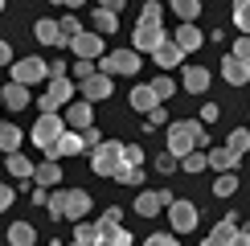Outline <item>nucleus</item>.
<instances>
[{
  "instance_id": "obj_44",
  "label": "nucleus",
  "mask_w": 250,
  "mask_h": 246,
  "mask_svg": "<svg viewBox=\"0 0 250 246\" xmlns=\"http://www.w3.org/2000/svg\"><path fill=\"white\" fill-rule=\"evenodd\" d=\"M119 222H123V209H119V205L103 209V218H99V226H119Z\"/></svg>"
},
{
  "instance_id": "obj_13",
  "label": "nucleus",
  "mask_w": 250,
  "mask_h": 246,
  "mask_svg": "<svg viewBox=\"0 0 250 246\" xmlns=\"http://www.w3.org/2000/svg\"><path fill=\"white\" fill-rule=\"evenodd\" d=\"M70 49H74L78 58H90V62H95V58H103V49H107V45H103V33H86V29H82V33L70 41Z\"/></svg>"
},
{
  "instance_id": "obj_39",
  "label": "nucleus",
  "mask_w": 250,
  "mask_h": 246,
  "mask_svg": "<svg viewBox=\"0 0 250 246\" xmlns=\"http://www.w3.org/2000/svg\"><path fill=\"white\" fill-rule=\"evenodd\" d=\"M140 20H156V25H160V20H164V8H160V0H148V4L140 8Z\"/></svg>"
},
{
  "instance_id": "obj_46",
  "label": "nucleus",
  "mask_w": 250,
  "mask_h": 246,
  "mask_svg": "<svg viewBox=\"0 0 250 246\" xmlns=\"http://www.w3.org/2000/svg\"><path fill=\"white\" fill-rule=\"evenodd\" d=\"M144 246H181V242H176L172 234H152V238L144 242Z\"/></svg>"
},
{
  "instance_id": "obj_56",
  "label": "nucleus",
  "mask_w": 250,
  "mask_h": 246,
  "mask_svg": "<svg viewBox=\"0 0 250 246\" xmlns=\"http://www.w3.org/2000/svg\"><path fill=\"white\" fill-rule=\"evenodd\" d=\"M0 13H4V0H0Z\"/></svg>"
},
{
  "instance_id": "obj_8",
  "label": "nucleus",
  "mask_w": 250,
  "mask_h": 246,
  "mask_svg": "<svg viewBox=\"0 0 250 246\" xmlns=\"http://www.w3.org/2000/svg\"><path fill=\"white\" fill-rule=\"evenodd\" d=\"M82 99L86 102H103V99H111V90H115V82H111V74H103V70H95V74H86L82 78Z\"/></svg>"
},
{
  "instance_id": "obj_30",
  "label": "nucleus",
  "mask_w": 250,
  "mask_h": 246,
  "mask_svg": "<svg viewBox=\"0 0 250 246\" xmlns=\"http://www.w3.org/2000/svg\"><path fill=\"white\" fill-rule=\"evenodd\" d=\"M78 33H82L78 17H62V20H58V45H70V41H74Z\"/></svg>"
},
{
  "instance_id": "obj_35",
  "label": "nucleus",
  "mask_w": 250,
  "mask_h": 246,
  "mask_svg": "<svg viewBox=\"0 0 250 246\" xmlns=\"http://www.w3.org/2000/svg\"><path fill=\"white\" fill-rule=\"evenodd\" d=\"M234 25L250 33V0H234Z\"/></svg>"
},
{
  "instance_id": "obj_24",
  "label": "nucleus",
  "mask_w": 250,
  "mask_h": 246,
  "mask_svg": "<svg viewBox=\"0 0 250 246\" xmlns=\"http://www.w3.org/2000/svg\"><path fill=\"white\" fill-rule=\"evenodd\" d=\"M99 242H107V246H131V230H123V222L119 226H99Z\"/></svg>"
},
{
  "instance_id": "obj_22",
  "label": "nucleus",
  "mask_w": 250,
  "mask_h": 246,
  "mask_svg": "<svg viewBox=\"0 0 250 246\" xmlns=\"http://www.w3.org/2000/svg\"><path fill=\"white\" fill-rule=\"evenodd\" d=\"M4 164H8V177H17V181H29L33 177V160L29 156H21V152H4Z\"/></svg>"
},
{
  "instance_id": "obj_34",
  "label": "nucleus",
  "mask_w": 250,
  "mask_h": 246,
  "mask_svg": "<svg viewBox=\"0 0 250 246\" xmlns=\"http://www.w3.org/2000/svg\"><path fill=\"white\" fill-rule=\"evenodd\" d=\"M213 193H217V197H230V193H238V177H234V172H217Z\"/></svg>"
},
{
  "instance_id": "obj_12",
  "label": "nucleus",
  "mask_w": 250,
  "mask_h": 246,
  "mask_svg": "<svg viewBox=\"0 0 250 246\" xmlns=\"http://www.w3.org/2000/svg\"><path fill=\"white\" fill-rule=\"evenodd\" d=\"M78 152H82V136H78V131H62V136L45 148V156L49 160H62V156H78Z\"/></svg>"
},
{
  "instance_id": "obj_3",
  "label": "nucleus",
  "mask_w": 250,
  "mask_h": 246,
  "mask_svg": "<svg viewBox=\"0 0 250 246\" xmlns=\"http://www.w3.org/2000/svg\"><path fill=\"white\" fill-rule=\"evenodd\" d=\"M123 164V144L119 140H103L95 148V156H90V172H99V177H111Z\"/></svg>"
},
{
  "instance_id": "obj_7",
  "label": "nucleus",
  "mask_w": 250,
  "mask_h": 246,
  "mask_svg": "<svg viewBox=\"0 0 250 246\" xmlns=\"http://www.w3.org/2000/svg\"><path fill=\"white\" fill-rule=\"evenodd\" d=\"M13 66V82H21V86H33V82H45V62L41 58H21V62H8Z\"/></svg>"
},
{
  "instance_id": "obj_27",
  "label": "nucleus",
  "mask_w": 250,
  "mask_h": 246,
  "mask_svg": "<svg viewBox=\"0 0 250 246\" xmlns=\"http://www.w3.org/2000/svg\"><path fill=\"white\" fill-rule=\"evenodd\" d=\"M111 181L115 184H140L144 181V164H119V168L111 172Z\"/></svg>"
},
{
  "instance_id": "obj_37",
  "label": "nucleus",
  "mask_w": 250,
  "mask_h": 246,
  "mask_svg": "<svg viewBox=\"0 0 250 246\" xmlns=\"http://www.w3.org/2000/svg\"><path fill=\"white\" fill-rule=\"evenodd\" d=\"M148 86L156 90V99H160V102H164V99H172V90H176V82L160 74V78H156V82H148Z\"/></svg>"
},
{
  "instance_id": "obj_6",
  "label": "nucleus",
  "mask_w": 250,
  "mask_h": 246,
  "mask_svg": "<svg viewBox=\"0 0 250 246\" xmlns=\"http://www.w3.org/2000/svg\"><path fill=\"white\" fill-rule=\"evenodd\" d=\"M62 131H66V119H62L58 111H49V115H41V119L33 123V131H29V136H33L37 148H49V144H54Z\"/></svg>"
},
{
  "instance_id": "obj_42",
  "label": "nucleus",
  "mask_w": 250,
  "mask_h": 246,
  "mask_svg": "<svg viewBox=\"0 0 250 246\" xmlns=\"http://www.w3.org/2000/svg\"><path fill=\"white\" fill-rule=\"evenodd\" d=\"M230 54H234V58H242V62H250V33H242V37L234 41V49H230Z\"/></svg>"
},
{
  "instance_id": "obj_20",
  "label": "nucleus",
  "mask_w": 250,
  "mask_h": 246,
  "mask_svg": "<svg viewBox=\"0 0 250 246\" xmlns=\"http://www.w3.org/2000/svg\"><path fill=\"white\" fill-rule=\"evenodd\" d=\"M29 181H37L41 189H54V184L62 181V168H58V160H45V164H33V177Z\"/></svg>"
},
{
  "instance_id": "obj_53",
  "label": "nucleus",
  "mask_w": 250,
  "mask_h": 246,
  "mask_svg": "<svg viewBox=\"0 0 250 246\" xmlns=\"http://www.w3.org/2000/svg\"><path fill=\"white\" fill-rule=\"evenodd\" d=\"M45 197H49V189H41V184H37V189H33V205H45Z\"/></svg>"
},
{
  "instance_id": "obj_31",
  "label": "nucleus",
  "mask_w": 250,
  "mask_h": 246,
  "mask_svg": "<svg viewBox=\"0 0 250 246\" xmlns=\"http://www.w3.org/2000/svg\"><path fill=\"white\" fill-rule=\"evenodd\" d=\"M115 25H119V13H111V8H95V33H115Z\"/></svg>"
},
{
  "instance_id": "obj_50",
  "label": "nucleus",
  "mask_w": 250,
  "mask_h": 246,
  "mask_svg": "<svg viewBox=\"0 0 250 246\" xmlns=\"http://www.w3.org/2000/svg\"><path fill=\"white\" fill-rule=\"evenodd\" d=\"M8 62H13V45H8V41H0V66H8Z\"/></svg>"
},
{
  "instance_id": "obj_48",
  "label": "nucleus",
  "mask_w": 250,
  "mask_h": 246,
  "mask_svg": "<svg viewBox=\"0 0 250 246\" xmlns=\"http://www.w3.org/2000/svg\"><path fill=\"white\" fill-rule=\"evenodd\" d=\"M74 74H78V78H86V74H95V62H90V58H78V66H74Z\"/></svg>"
},
{
  "instance_id": "obj_41",
  "label": "nucleus",
  "mask_w": 250,
  "mask_h": 246,
  "mask_svg": "<svg viewBox=\"0 0 250 246\" xmlns=\"http://www.w3.org/2000/svg\"><path fill=\"white\" fill-rule=\"evenodd\" d=\"M172 168H176V156H172V152H168V148H164V152H160V156H156V172H164V177H168V172H172Z\"/></svg>"
},
{
  "instance_id": "obj_16",
  "label": "nucleus",
  "mask_w": 250,
  "mask_h": 246,
  "mask_svg": "<svg viewBox=\"0 0 250 246\" xmlns=\"http://www.w3.org/2000/svg\"><path fill=\"white\" fill-rule=\"evenodd\" d=\"M0 107L25 111L29 107V86H21V82H4V90H0Z\"/></svg>"
},
{
  "instance_id": "obj_47",
  "label": "nucleus",
  "mask_w": 250,
  "mask_h": 246,
  "mask_svg": "<svg viewBox=\"0 0 250 246\" xmlns=\"http://www.w3.org/2000/svg\"><path fill=\"white\" fill-rule=\"evenodd\" d=\"M226 246H250V230H234L230 238H226Z\"/></svg>"
},
{
  "instance_id": "obj_2",
  "label": "nucleus",
  "mask_w": 250,
  "mask_h": 246,
  "mask_svg": "<svg viewBox=\"0 0 250 246\" xmlns=\"http://www.w3.org/2000/svg\"><path fill=\"white\" fill-rule=\"evenodd\" d=\"M70 99H74V82H70L66 74H62V78H49L45 95L37 99V107H41V115H49V111H62Z\"/></svg>"
},
{
  "instance_id": "obj_57",
  "label": "nucleus",
  "mask_w": 250,
  "mask_h": 246,
  "mask_svg": "<svg viewBox=\"0 0 250 246\" xmlns=\"http://www.w3.org/2000/svg\"><path fill=\"white\" fill-rule=\"evenodd\" d=\"M70 246H82V242H70Z\"/></svg>"
},
{
  "instance_id": "obj_26",
  "label": "nucleus",
  "mask_w": 250,
  "mask_h": 246,
  "mask_svg": "<svg viewBox=\"0 0 250 246\" xmlns=\"http://www.w3.org/2000/svg\"><path fill=\"white\" fill-rule=\"evenodd\" d=\"M160 209H164L160 193H140V197H135V213H140V218H156Z\"/></svg>"
},
{
  "instance_id": "obj_49",
  "label": "nucleus",
  "mask_w": 250,
  "mask_h": 246,
  "mask_svg": "<svg viewBox=\"0 0 250 246\" xmlns=\"http://www.w3.org/2000/svg\"><path fill=\"white\" fill-rule=\"evenodd\" d=\"M8 205H13V189H8V184H0V213H4Z\"/></svg>"
},
{
  "instance_id": "obj_55",
  "label": "nucleus",
  "mask_w": 250,
  "mask_h": 246,
  "mask_svg": "<svg viewBox=\"0 0 250 246\" xmlns=\"http://www.w3.org/2000/svg\"><path fill=\"white\" fill-rule=\"evenodd\" d=\"M90 246H107V242H99V238H95V242H90Z\"/></svg>"
},
{
  "instance_id": "obj_36",
  "label": "nucleus",
  "mask_w": 250,
  "mask_h": 246,
  "mask_svg": "<svg viewBox=\"0 0 250 246\" xmlns=\"http://www.w3.org/2000/svg\"><path fill=\"white\" fill-rule=\"evenodd\" d=\"M226 144H230L238 156H242V152L250 148V127H238V131H230V140H226Z\"/></svg>"
},
{
  "instance_id": "obj_40",
  "label": "nucleus",
  "mask_w": 250,
  "mask_h": 246,
  "mask_svg": "<svg viewBox=\"0 0 250 246\" xmlns=\"http://www.w3.org/2000/svg\"><path fill=\"white\" fill-rule=\"evenodd\" d=\"M78 136H82V148H99V144H103V136H99V127H95V123H90V127H82Z\"/></svg>"
},
{
  "instance_id": "obj_18",
  "label": "nucleus",
  "mask_w": 250,
  "mask_h": 246,
  "mask_svg": "<svg viewBox=\"0 0 250 246\" xmlns=\"http://www.w3.org/2000/svg\"><path fill=\"white\" fill-rule=\"evenodd\" d=\"M181 86L189 90V95H205V90H209V70L205 66H189L185 78H181Z\"/></svg>"
},
{
  "instance_id": "obj_54",
  "label": "nucleus",
  "mask_w": 250,
  "mask_h": 246,
  "mask_svg": "<svg viewBox=\"0 0 250 246\" xmlns=\"http://www.w3.org/2000/svg\"><path fill=\"white\" fill-rule=\"evenodd\" d=\"M49 4H66V8H82L86 0H49Z\"/></svg>"
},
{
  "instance_id": "obj_21",
  "label": "nucleus",
  "mask_w": 250,
  "mask_h": 246,
  "mask_svg": "<svg viewBox=\"0 0 250 246\" xmlns=\"http://www.w3.org/2000/svg\"><path fill=\"white\" fill-rule=\"evenodd\" d=\"M234 230H238V213H226V218L213 226V234H209V238H205L201 246H226V238H230Z\"/></svg>"
},
{
  "instance_id": "obj_25",
  "label": "nucleus",
  "mask_w": 250,
  "mask_h": 246,
  "mask_svg": "<svg viewBox=\"0 0 250 246\" xmlns=\"http://www.w3.org/2000/svg\"><path fill=\"white\" fill-rule=\"evenodd\" d=\"M131 107H135V111H144V115H148L152 107H160V99H156V90L148 86V82H144V86H135V90H131Z\"/></svg>"
},
{
  "instance_id": "obj_11",
  "label": "nucleus",
  "mask_w": 250,
  "mask_h": 246,
  "mask_svg": "<svg viewBox=\"0 0 250 246\" xmlns=\"http://www.w3.org/2000/svg\"><path fill=\"white\" fill-rule=\"evenodd\" d=\"M152 62H156V66H160V70H176V66H181V62H185V49L176 45L172 37H164L160 45L152 49Z\"/></svg>"
},
{
  "instance_id": "obj_29",
  "label": "nucleus",
  "mask_w": 250,
  "mask_h": 246,
  "mask_svg": "<svg viewBox=\"0 0 250 246\" xmlns=\"http://www.w3.org/2000/svg\"><path fill=\"white\" fill-rule=\"evenodd\" d=\"M21 148V127L17 123H0V152H17Z\"/></svg>"
},
{
  "instance_id": "obj_5",
  "label": "nucleus",
  "mask_w": 250,
  "mask_h": 246,
  "mask_svg": "<svg viewBox=\"0 0 250 246\" xmlns=\"http://www.w3.org/2000/svg\"><path fill=\"white\" fill-rule=\"evenodd\" d=\"M103 74H140V54L135 49H111L103 54Z\"/></svg>"
},
{
  "instance_id": "obj_38",
  "label": "nucleus",
  "mask_w": 250,
  "mask_h": 246,
  "mask_svg": "<svg viewBox=\"0 0 250 246\" xmlns=\"http://www.w3.org/2000/svg\"><path fill=\"white\" fill-rule=\"evenodd\" d=\"M99 238V226H86V222H78V230H74V242H82V246H90Z\"/></svg>"
},
{
  "instance_id": "obj_51",
  "label": "nucleus",
  "mask_w": 250,
  "mask_h": 246,
  "mask_svg": "<svg viewBox=\"0 0 250 246\" xmlns=\"http://www.w3.org/2000/svg\"><path fill=\"white\" fill-rule=\"evenodd\" d=\"M217 115H222V111H217V107H213V102H209V107H205V111H201V123H213Z\"/></svg>"
},
{
  "instance_id": "obj_14",
  "label": "nucleus",
  "mask_w": 250,
  "mask_h": 246,
  "mask_svg": "<svg viewBox=\"0 0 250 246\" xmlns=\"http://www.w3.org/2000/svg\"><path fill=\"white\" fill-rule=\"evenodd\" d=\"M238 160H242V156H238L230 144H222V148H209V152H205V164H209V168H217V172H234Z\"/></svg>"
},
{
  "instance_id": "obj_17",
  "label": "nucleus",
  "mask_w": 250,
  "mask_h": 246,
  "mask_svg": "<svg viewBox=\"0 0 250 246\" xmlns=\"http://www.w3.org/2000/svg\"><path fill=\"white\" fill-rule=\"evenodd\" d=\"M172 41H176V45L185 49V54H193V49H201V45H205V33H201V29L193 25V20H185V25L176 29V37H172Z\"/></svg>"
},
{
  "instance_id": "obj_45",
  "label": "nucleus",
  "mask_w": 250,
  "mask_h": 246,
  "mask_svg": "<svg viewBox=\"0 0 250 246\" xmlns=\"http://www.w3.org/2000/svg\"><path fill=\"white\" fill-rule=\"evenodd\" d=\"M160 123H168V111H164V102L148 111V127H160Z\"/></svg>"
},
{
  "instance_id": "obj_52",
  "label": "nucleus",
  "mask_w": 250,
  "mask_h": 246,
  "mask_svg": "<svg viewBox=\"0 0 250 246\" xmlns=\"http://www.w3.org/2000/svg\"><path fill=\"white\" fill-rule=\"evenodd\" d=\"M103 8H111V13H123V8H127V0H103Z\"/></svg>"
},
{
  "instance_id": "obj_10",
  "label": "nucleus",
  "mask_w": 250,
  "mask_h": 246,
  "mask_svg": "<svg viewBox=\"0 0 250 246\" xmlns=\"http://www.w3.org/2000/svg\"><path fill=\"white\" fill-rule=\"evenodd\" d=\"M90 213V197L82 189H66V201H62V218L66 222H82Z\"/></svg>"
},
{
  "instance_id": "obj_9",
  "label": "nucleus",
  "mask_w": 250,
  "mask_h": 246,
  "mask_svg": "<svg viewBox=\"0 0 250 246\" xmlns=\"http://www.w3.org/2000/svg\"><path fill=\"white\" fill-rule=\"evenodd\" d=\"M164 37H168V33H164V25H156V20H140V25H135V33H131V45H135V49H148V54H152V49L160 45Z\"/></svg>"
},
{
  "instance_id": "obj_58",
  "label": "nucleus",
  "mask_w": 250,
  "mask_h": 246,
  "mask_svg": "<svg viewBox=\"0 0 250 246\" xmlns=\"http://www.w3.org/2000/svg\"><path fill=\"white\" fill-rule=\"evenodd\" d=\"M49 246H62V242H49Z\"/></svg>"
},
{
  "instance_id": "obj_1",
  "label": "nucleus",
  "mask_w": 250,
  "mask_h": 246,
  "mask_svg": "<svg viewBox=\"0 0 250 246\" xmlns=\"http://www.w3.org/2000/svg\"><path fill=\"white\" fill-rule=\"evenodd\" d=\"M168 152L176 160L185 156V152H193V148H205L209 144V131H205V123L201 119H176V123H168Z\"/></svg>"
},
{
  "instance_id": "obj_28",
  "label": "nucleus",
  "mask_w": 250,
  "mask_h": 246,
  "mask_svg": "<svg viewBox=\"0 0 250 246\" xmlns=\"http://www.w3.org/2000/svg\"><path fill=\"white\" fill-rule=\"evenodd\" d=\"M33 33L41 45H58V20H49V17H41L37 25H33Z\"/></svg>"
},
{
  "instance_id": "obj_15",
  "label": "nucleus",
  "mask_w": 250,
  "mask_h": 246,
  "mask_svg": "<svg viewBox=\"0 0 250 246\" xmlns=\"http://www.w3.org/2000/svg\"><path fill=\"white\" fill-rule=\"evenodd\" d=\"M222 74H226V82H230V86H246V82H250V62L226 54V58H222Z\"/></svg>"
},
{
  "instance_id": "obj_23",
  "label": "nucleus",
  "mask_w": 250,
  "mask_h": 246,
  "mask_svg": "<svg viewBox=\"0 0 250 246\" xmlns=\"http://www.w3.org/2000/svg\"><path fill=\"white\" fill-rule=\"evenodd\" d=\"M8 242L13 246H37V230L29 222H13L8 226Z\"/></svg>"
},
{
  "instance_id": "obj_19",
  "label": "nucleus",
  "mask_w": 250,
  "mask_h": 246,
  "mask_svg": "<svg viewBox=\"0 0 250 246\" xmlns=\"http://www.w3.org/2000/svg\"><path fill=\"white\" fill-rule=\"evenodd\" d=\"M66 123H70V127H74V131L90 127V123H95V107H90L86 99H82V102H74V107L66 111Z\"/></svg>"
},
{
  "instance_id": "obj_32",
  "label": "nucleus",
  "mask_w": 250,
  "mask_h": 246,
  "mask_svg": "<svg viewBox=\"0 0 250 246\" xmlns=\"http://www.w3.org/2000/svg\"><path fill=\"white\" fill-rule=\"evenodd\" d=\"M176 164H181V168L189 172V177H193V172H201V168H209V164H205V152H201V148H193V152H185V156L176 160Z\"/></svg>"
},
{
  "instance_id": "obj_4",
  "label": "nucleus",
  "mask_w": 250,
  "mask_h": 246,
  "mask_svg": "<svg viewBox=\"0 0 250 246\" xmlns=\"http://www.w3.org/2000/svg\"><path fill=\"white\" fill-rule=\"evenodd\" d=\"M164 209H168V222H172L176 234H189V230H197V222H201V209H197L193 201H176L172 197Z\"/></svg>"
},
{
  "instance_id": "obj_43",
  "label": "nucleus",
  "mask_w": 250,
  "mask_h": 246,
  "mask_svg": "<svg viewBox=\"0 0 250 246\" xmlns=\"http://www.w3.org/2000/svg\"><path fill=\"white\" fill-rule=\"evenodd\" d=\"M123 164H144V148H135V144H123Z\"/></svg>"
},
{
  "instance_id": "obj_33",
  "label": "nucleus",
  "mask_w": 250,
  "mask_h": 246,
  "mask_svg": "<svg viewBox=\"0 0 250 246\" xmlns=\"http://www.w3.org/2000/svg\"><path fill=\"white\" fill-rule=\"evenodd\" d=\"M172 13L181 20H197L201 17V0H172Z\"/></svg>"
}]
</instances>
